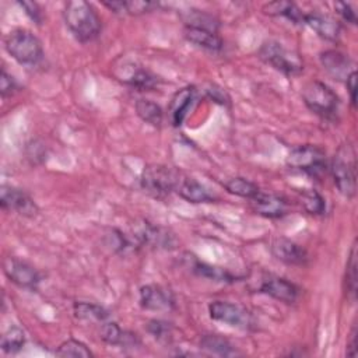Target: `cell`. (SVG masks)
Listing matches in <instances>:
<instances>
[{"mask_svg": "<svg viewBox=\"0 0 358 358\" xmlns=\"http://www.w3.org/2000/svg\"><path fill=\"white\" fill-rule=\"evenodd\" d=\"M64 21L70 32L80 42H90L95 39L102 28L101 18L95 8L84 0H71L64 6Z\"/></svg>", "mask_w": 358, "mask_h": 358, "instance_id": "6da1fadb", "label": "cell"}, {"mask_svg": "<svg viewBox=\"0 0 358 358\" xmlns=\"http://www.w3.org/2000/svg\"><path fill=\"white\" fill-rule=\"evenodd\" d=\"M180 175L166 165H148L140 176V185L145 193L155 199H164L171 192L176 190Z\"/></svg>", "mask_w": 358, "mask_h": 358, "instance_id": "7a4b0ae2", "label": "cell"}, {"mask_svg": "<svg viewBox=\"0 0 358 358\" xmlns=\"http://www.w3.org/2000/svg\"><path fill=\"white\" fill-rule=\"evenodd\" d=\"M6 49L10 56L21 64H36L43 55L42 43L28 29H14L6 38Z\"/></svg>", "mask_w": 358, "mask_h": 358, "instance_id": "3957f363", "label": "cell"}, {"mask_svg": "<svg viewBox=\"0 0 358 358\" xmlns=\"http://www.w3.org/2000/svg\"><path fill=\"white\" fill-rule=\"evenodd\" d=\"M302 99L309 110L324 119H331L338 109V96L322 81H310L302 88Z\"/></svg>", "mask_w": 358, "mask_h": 358, "instance_id": "277c9868", "label": "cell"}, {"mask_svg": "<svg viewBox=\"0 0 358 358\" xmlns=\"http://www.w3.org/2000/svg\"><path fill=\"white\" fill-rule=\"evenodd\" d=\"M330 173L338 192L345 197H352L357 189L355 180V158L351 145L338 150L330 164Z\"/></svg>", "mask_w": 358, "mask_h": 358, "instance_id": "5b68a950", "label": "cell"}, {"mask_svg": "<svg viewBox=\"0 0 358 358\" xmlns=\"http://www.w3.org/2000/svg\"><path fill=\"white\" fill-rule=\"evenodd\" d=\"M259 56L262 60L287 76H296L303 70L299 55L285 49L281 43L274 41L264 42L259 49Z\"/></svg>", "mask_w": 358, "mask_h": 358, "instance_id": "8992f818", "label": "cell"}, {"mask_svg": "<svg viewBox=\"0 0 358 358\" xmlns=\"http://www.w3.org/2000/svg\"><path fill=\"white\" fill-rule=\"evenodd\" d=\"M287 165L292 169L317 176L326 169V154L317 145H299L288 154Z\"/></svg>", "mask_w": 358, "mask_h": 358, "instance_id": "52a82bcc", "label": "cell"}, {"mask_svg": "<svg viewBox=\"0 0 358 358\" xmlns=\"http://www.w3.org/2000/svg\"><path fill=\"white\" fill-rule=\"evenodd\" d=\"M113 74L119 81L138 90H150L158 84V78L151 71L131 60H120L115 64Z\"/></svg>", "mask_w": 358, "mask_h": 358, "instance_id": "ba28073f", "label": "cell"}, {"mask_svg": "<svg viewBox=\"0 0 358 358\" xmlns=\"http://www.w3.org/2000/svg\"><path fill=\"white\" fill-rule=\"evenodd\" d=\"M210 317L236 329H249L252 324L250 313L241 305L227 301H214L208 305Z\"/></svg>", "mask_w": 358, "mask_h": 358, "instance_id": "9c48e42d", "label": "cell"}, {"mask_svg": "<svg viewBox=\"0 0 358 358\" xmlns=\"http://www.w3.org/2000/svg\"><path fill=\"white\" fill-rule=\"evenodd\" d=\"M3 270L4 274L7 275V278L17 284L18 287H24V288H36L39 281H41V275L38 273V270L31 266L29 263L17 259V257H7L3 262Z\"/></svg>", "mask_w": 358, "mask_h": 358, "instance_id": "30bf717a", "label": "cell"}, {"mask_svg": "<svg viewBox=\"0 0 358 358\" xmlns=\"http://www.w3.org/2000/svg\"><path fill=\"white\" fill-rule=\"evenodd\" d=\"M0 204L3 210L14 211L25 217H34L38 213V207L31 196L14 186H1Z\"/></svg>", "mask_w": 358, "mask_h": 358, "instance_id": "8fae6325", "label": "cell"}, {"mask_svg": "<svg viewBox=\"0 0 358 358\" xmlns=\"http://www.w3.org/2000/svg\"><path fill=\"white\" fill-rule=\"evenodd\" d=\"M140 305L147 310L168 312L173 309L175 299L169 289L161 285L148 284L140 288Z\"/></svg>", "mask_w": 358, "mask_h": 358, "instance_id": "7c38bea8", "label": "cell"}, {"mask_svg": "<svg viewBox=\"0 0 358 358\" xmlns=\"http://www.w3.org/2000/svg\"><path fill=\"white\" fill-rule=\"evenodd\" d=\"M133 239L138 245H150L154 248H173V236L161 227L152 225L148 221L134 225Z\"/></svg>", "mask_w": 358, "mask_h": 358, "instance_id": "4fadbf2b", "label": "cell"}, {"mask_svg": "<svg viewBox=\"0 0 358 358\" xmlns=\"http://www.w3.org/2000/svg\"><path fill=\"white\" fill-rule=\"evenodd\" d=\"M271 253L277 260L292 266H303L308 262L306 250L294 241L282 236L271 242Z\"/></svg>", "mask_w": 358, "mask_h": 358, "instance_id": "5bb4252c", "label": "cell"}, {"mask_svg": "<svg viewBox=\"0 0 358 358\" xmlns=\"http://www.w3.org/2000/svg\"><path fill=\"white\" fill-rule=\"evenodd\" d=\"M196 95H197V91L194 87H185L172 96L168 112H169L171 123L173 126L178 127L183 123L185 117L187 116V113L190 112L196 101Z\"/></svg>", "mask_w": 358, "mask_h": 358, "instance_id": "9a60e30c", "label": "cell"}, {"mask_svg": "<svg viewBox=\"0 0 358 358\" xmlns=\"http://www.w3.org/2000/svg\"><path fill=\"white\" fill-rule=\"evenodd\" d=\"M260 291L263 294H267L273 296L277 301L285 302V303H292L296 301L299 289L298 287L282 278V277H268L260 284Z\"/></svg>", "mask_w": 358, "mask_h": 358, "instance_id": "2e32d148", "label": "cell"}, {"mask_svg": "<svg viewBox=\"0 0 358 358\" xmlns=\"http://www.w3.org/2000/svg\"><path fill=\"white\" fill-rule=\"evenodd\" d=\"M303 24L309 25L319 36L327 41H337L341 35V24L327 14L316 11L305 14Z\"/></svg>", "mask_w": 358, "mask_h": 358, "instance_id": "e0dca14e", "label": "cell"}, {"mask_svg": "<svg viewBox=\"0 0 358 358\" xmlns=\"http://www.w3.org/2000/svg\"><path fill=\"white\" fill-rule=\"evenodd\" d=\"M250 206L255 213L267 218H280L287 214V203L284 199L259 192L253 199H250Z\"/></svg>", "mask_w": 358, "mask_h": 358, "instance_id": "ac0fdd59", "label": "cell"}, {"mask_svg": "<svg viewBox=\"0 0 358 358\" xmlns=\"http://www.w3.org/2000/svg\"><path fill=\"white\" fill-rule=\"evenodd\" d=\"M320 63L323 69L334 78V80H347L351 67V60L348 56L338 50H324L320 53Z\"/></svg>", "mask_w": 358, "mask_h": 358, "instance_id": "d6986e66", "label": "cell"}, {"mask_svg": "<svg viewBox=\"0 0 358 358\" xmlns=\"http://www.w3.org/2000/svg\"><path fill=\"white\" fill-rule=\"evenodd\" d=\"M176 193L190 203H208L214 200V196L208 189L192 178H180L176 186Z\"/></svg>", "mask_w": 358, "mask_h": 358, "instance_id": "ffe728a7", "label": "cell"}, {"mask_svg": "<svg viewBox=\"0 0 358 358\" xmlns=\"http://www.w3.org/2000/svg\"><path fill=\"white\" fill-rule=\"evenodd\" d=\"M185 38L203 49L207 50H220L222 48V39L217 35V32L203 29V28H194V27H185Z\"/></svg>", "mask_w": 358, "mask_h": 358, "instance_id": "44dd1931", "label": "cell"}, {"mask_svg": "<svg viewBox=\"0 0 358 358\" xmlns=\"http://www.w3.org/2000/svg\"><path fill=\"white\" fill-rule=\"evenodd\" d=\"M263 13L271 17H285L294 24H303L305 14L291 1H273L263 6Z\"/></svg>", "mask_w": 358, "mask_h": 358, "instance_id": "7402d4cb", "label": "cell"}, {"mask_svg": "<svg viewBox=\"0 0 358 358\" xmlns=\"http://www.w3.org/2000/svg\"><path fill=\"white\" fill-rule=\"evenodd\" d=\"M200 348L210 354H215L221 357L236 355V350L229 343V340L218 334H204L200 338Z\"/></svg>", "mask_w": 358, "mask_h": 358, "instance_id": "603a6c76", "label": "cell"}, {"mask_svg": "<svg viewBox=\"0 0 358 358\" xmlns=\"http://www.w3.org/2000/svg\"><path fill=\"white\" fill-rule=\"evenodd\" d=\"M136 112L145 123L151 126L159 127L162 123L164 113L161 106L150 99H138L136 102Z\"/></svg>", "mask_w": 358, "mask_h": 358, "instance_id": "cb8c5ba5", "label": "cell"}, {"mask_svg": "<svg viewBox=\"0 0 358 358\" xmlns=\"http://www.w3.org/2000/svg\"><path fill=\"white\" fill-rule=\"evenodd\" d=\"M74 313L78 319L88 320V322H105L109 316L105 308L95 303H90V302L74 303Z\"/></svg>", "mask_w": 358, "mask_h": 358, "instance_id": "d4e9b609", "label": "cell"}, {"mask_svg": "<svg viewBox=\"0 0 358 358\" xmlns=\"http://www.w3.org/2000/svg\"><path fill=\"white\" fill-rule=\"evenodd\" d=\"M224 187L227 192L239 196V197H246V199H253L259 192V186L245 178H231L224 183Z\"/></svg>", "mask_w": 358, "mask_h": 358, "instance_id": "484cf974", "label": "cell"}, {"mask_svg": "<svg viewBox=\"0 0 358 358\" xmlns=\"http://www.w3.org/2000/svg\"><path fill=\"white\" fill-rule=\"evenodd\" d=\"M193 271L201 277L214 280V281H221V282H232L236 280V277H234L229 271H227L225 268L221 267H215L211 264H206L201 263L199 260H196V263L193 264Z\"/></svg>", "mask_w": 358, "mask_h": 358, "instance_id": "4316f807", "label": "cell"}, {"mask_svg": "<svg viewBox=\"0 0 358 358\" xmlns=\"http://www.w3.org/2000/svg\"><path fill=\"white\" fill-rule=\"evenodd\" d=\"M25 344V334L22 329L17 326H11L3 336L0 341V347L6 354L18 352Z\"/></svg>", "mask_w": 358, "mask_h": 358, "instance_id": "83f0119b", "label": "cell"}, {"mask_svg": "<svg viewBox=\"0 0 358 358\" xmlns=\"http://www.w3.org/2000/svg\"><path fill=\"white\" fill-rule=\"evenodd\" d=\"M185 22H186V27L203 28L213 32H217V28H218V22L215 18H213V15H208L207 13L197 11V10L187 11L185 15Z\"/></svg>", "mask_w": 358, "mask_h": 358, "instance_id": "f1b7e54d", "label": "cell"}, {"mask_svg": "<svg viewBox=\"0 0 358 358\" xmlns=\"http://www.w3.org/2000/svg\"><path fill=\"white\" fill-rule=\"evenodd\" d=\"M301 203L303 208L313 215L323 214L326 210V203L324 199L315 190V189H305L301 193Z\"/></svg>", "mask_w": 358, "mask_h": 358, "instance_id": "f546056e", "label": "cell"}, {"mask_svg": "<svg viewBox=\"0 0 358 358\" xmlns=\"http://www.w3.org/2000/svg\"><path fill=\"white\" fill-rule=\"evenodd\" d=\"M55 354L59 357H80V358L92 357V352L90 351V348L84 343L74 338H70L62 343L55 351Z\"/></svg>", "mask_w": 358, "mask_h": 358, "instance_id": "4dcf8cb0", "label": "cell"}, {"mask_svg": "<svg viewBox=\"0 0 358 358\" xmlns=\"http://www.w3.org/2000/svg\"><path fill=\"white\" fill-rule=\"evenodd\" d=\"M147 330L148 333L159 343H171L173 338V329L171 326V323L164 322V320H150L147 324Z\"/></svg>", "mask_w": 358, "mask_h": 358, "instance_id": "1f68e13d", "label": "cell"}, {"mask_svg": "<svg viewBox=\"0 0 358 358\" xmlns=\"http://www.w3.org/2000/svg\"><path fill=\"white\" fill-rule=\"evenodd\" d=\"M345 268H347L345 270L347 289L351 294V296L355 298V294H357V245L355 243L351 246Z\"/></svg>", "mask_w": 358, "mask_h": 358, "instance_id": "d6a6232c", "label": "cell"}, {"mask_svg": "<svg viewBox=\"0 0 358 358\" xmlns=\"http://www.w3.org/2000/svg\"><path fill=\"white\" fill-rule=\"evenodd\" d=\"M123 333H124V330H122V329L117 326V323H115V322L103 323V324L101 326V331H99L101 338H102L105 343L110 344V345H120L122 338H123Z\"/></svg>", "mask_w": 358, "mask_h": 358, "instance_id": "836d02e7", "label": "cell"}, {"mask_svg": "<svg viewBox=\"0 0 358 358\" xmlns=\"http://www.w3.org/2000/svg\"><path fill=\"white\" fill-rule=\"evenodd\" d=\"M155 7H158L157 3L151 1H123V14H130V15H140L148 11H152Z\"/></svg>", "mask_w": 358, "mask_h": 358, "instance_id": "e575fe53", "label": "cell"}, {"mask_svg": "<svg viewBox=\"0 0 358 358\" xmlns=\"http://www.w3.org/2000/svg\"><path fill=\"white\" fill-rule=\"evenodd\" d=\"M17 90V83L11 74H8L4 69L1 70V80H0V91L1 96L6 98L8 95H13Z\"/></svg>", "mask_w": 358, "mask_h": 358, "instance_id": "d590c367", "label": "cell"}, {"mask_svg": "<svg viewBox=\"0 0 358 358\" xmlns=\"http://www.w3.org/2000/svg\"><path fill=\"white\" fill-rule=\"evenodd\" d=\"M18 4L24 8L25 14H27L34 22H36V24H41V22H42V20H43L42 10H41V7H39L35 1H20Z\"/></svg>", "mask_w": 358, "mask_h": 358, "instance_id": "8d00e7d4", "label": "cell"}, {"mask_svg": "<svg viewBox=\"0 0 358 358\" xmlns=\"http://www.w3.org/2000/svg\"><path fill=\"white\" fill-rule=\"evenodd\" d=\"M334 8L337 11V14L347 22L351 24H357V15L355 11L352 10V7L348 3H336Z\"/></svg>", "mask_w": 358, "mask_h": 358, "instance_id": "74e56055", "label": "cell"}, {"mask_svg": "<svg viewBox=\"0 0 358 358\" xmlns=\"http://www.w3.org/2000/svg\"><path fill=\"white\" fill-rule=\"evenodd\" d=\"M345 85H347V91L350 94L351 103L355 105V101H357V96H355V94H357V73L354 70L348 74V77L345 80Z\"/></svg>", "mask_w": 358, "mask_h": 358, "instance_id": "f35d334b", "label": "cell"}, {"mask_svg": "<svg viewBox=\"0 0 358 358\" xmlns=\"http://www.w3.org/2000/svg\"><path fill=\"white\" fill-rule=\"evenodd\" d=\"M208 91V95L211 96V98H214V99H217L218 102H221V103H224L225 101H224V98H225V92L224 91H221V90H207Z\"/></svg>", "mask_w": 358, "mask_h": 358, "instance_id": "ab89813d", "label": "cell"}, {"mask_svg": "<svg viewBox=\"0 0 358 358\" xmlns=\"http://www.w3.org/2000/svg\"><path fill=\"white\" fill-rule=\"evenodd\" d=\"M355 345H357V343H355V329H354L351 333V337H350V344L347 345V355H350V357L355 355Z\"/></svg>", "mask_w": 358, "mask_h": 358, "instance_id": "60d3db41", "label": "cell"}]
</instances>
